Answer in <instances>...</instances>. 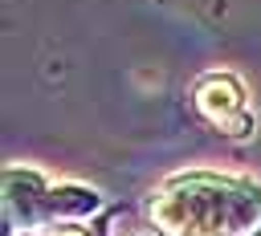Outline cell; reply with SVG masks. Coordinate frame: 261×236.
<instances>
[{
	"mask_svg": "<svg viewBox=\"0 0 261 236\" xmlns=\"http://www.w3.org/2000/svg\"><path fill=\"white\" fill-rule=\"evenodd\" d=\"M45 199H49V183L41 171H29V167L4 171V224H8V232H33L45 220Z\"/></svg>",
	"mask_w": 261,
	"mask_h": 236,
	"instance_id": "3",
	"label": "cell"
},
{
	"mask_svg": "<svg viewBox=\"0 0 261 236\" xmlns=\"http://www.w3.org/2000/svg\"><path fill=\"white\" fill-rule=\"evenodd\" d=\"M192 106L196 114L216 126L220 134L228 138H241L253 130V114H249V102H245V85L232 77V73H204L192 90Z\"/></svg>",
	"mask_w": 261,
	"mask_h": 236,
	"instance_id": "2",
	"label": "cell"
},
{
	"mask_svg": "<svg viewBox=\"0 0 261 236\" xmlns=\"http://www.w3.org/2000/svg\"><path fill=\"white\" fill-rule=\"evenodd\" d=\"M49 236H90L86 228H57V232H49Z\"/></svg>",
	"mask_w": 261,
	"mask_h": 236,
	"instance_id": "5",
	"label": "cell"
},
{
	"mask_svg": "<svg viewBox=\"0 0 261 236\" xmlns=\"http://www.w3.org/2000/svg\"><path fill=\"white\" fill-rule=\"evenodd\" d=\"M151 220L167 236H257L261 187L232 175L188 171L155 191Z\"/></svg>",
	"mask_w": 261,
	"mask_h": 236,
	"instance_id": "1",
	"label": "cell"
},
{
	"mask_svg": "<svg viewBox=\"0 0 261 236\" xmlns=\"http://www.w3.org/2000/svg\"><path fill=\"white\" fill-rule=\"evenodd\" d=\"M98 208H102V195H98L94 187H82V183H57V187H49L45 220H57V224H82V220H90Z\"/></svg>",
	"mask_w": 261,
	"mask_h": 236,
	"instance_id": "4",
	"label": "cell"
}]
</instances>
